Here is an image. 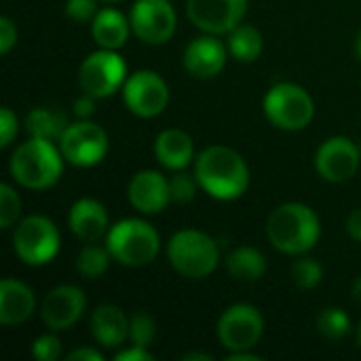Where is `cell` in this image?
I'll use <instances>...</instances> for the list:
<instances>
[{"label":"cell","mask_w":361,"mask_h":361,"mask_svg":"<svg viewBox=\"0 0 361 361\" xmlns=\"http://www.w3.org/2000/svg\"><path fill=\"white\" fill-rule=\"evenodd\" d=\"M17 44V25L8 17H0V53L6 55Z\"/></svg>","instance_id":"obj_35"},{"label":"cell","mask_w":361,"mask_h":361,"mask_svg":"<svg viewBox=\"0 0 361 361\" xmlns=\"http://www.w3.org/2000/svg\"><path fill=\"white\" fill-rule=\"evenodd\" d=\"M355 53H357V57L361 59V32L357 34V38H355Z\"/></svg>","instance_id":"obj_43"},{"label":"cell","mask_w":361,"mask_h":361,"mask_svg":"<svg viewBox=\"0 0 361 361\" xmlns=\"http://www.w3.org/2000/svg\"><path fill=\"white\" fill-rule=\"evenodd\" d=\"M11 176L17 184L30 190L51 188L63 171V154L51 140L30 137L11 157Z\"/></svg>","instance_id":"obj_3"},{"label":"cell","mask_w":361,"mask_h":361,"mask_svg":"<svg viewBox=\"0 0 361 361\" xmlns=\"http://www.w3.org/2000/svg\"><path fill=\"white\" fill-rule=\"evenodd\" d=\"M106 2H114V0H106Z\"/></svg>","instance_id":"obj_45"},{"label":"cell","mask_w":361,"mask_h":361,"mask_svg":"<svg viewBox=\"0 0 361 361\" xmlns=\"http://www.w3.org/2000/svg\"><path fill=\"white\" fill-rule=\"evenodd\" d=\"M15 135H17V116L8 108H2L0 110V146L6 148Z\"/></svg>","instance_id":"obj_34"},{"label":"cell","mask_w":361,"mask_h":361,"mask_svg":"<svg viewBox=\"0 0 361 361\" xmlns=\"http://www.w3.org/2000/svg\"><path fill=\"white\" fill-rule=\"evenodd\" d=\"M347 231H349V235H351L355 241H360L361 243V209H355V212L349 216V220H347Z\"/></svg>","instance_id":"obj_38"},{"label":"cell","mask_w":361,"mask_h":361,"mask_svg":"<svg viewBox=\"0 0 361 361\" xmlns=\"http://www.w3.org/2000/svg\"><path fill=\"white\" fill-rule=\"evenodd\" d=\"M123 99L133 114L142 118H152L167 108L169 87L157 72L140 70L125 80Z\"/></svg>","instance_id":"obj_11"},{"label":"cell","mask_w":361,"mask_h":361,"mask_svg":"<svg viewBox=\"0 0 361 361\" xmlns=\"http://www.w3.org/2000/svg\"><path fill=\"white\" fill-rule=\"evenodd\" d=\"M317 332L330 341H341L351 332V319L343 309L330 307L317 315Z\"/></svg>","instance_id":"obj_27"},{"label":"cell","mask_w":361,"mask_h":361,"mask_svg":"<svg viewBox=\"0 0 361 361\" xmlns=\"http://www.w3.org/2000/svg\"><path fill=\"white\" fill-rule=\"evenodd\" d=\"M36 298L34 292L17 281V279H2L0 283V324L2 326H19L27 322L34 313Z\"/></svg>","instance_id":"obj_19"},{"label":"cell","mask_w":361,"mask_h":361,"mask_svg":"<svg viewBox=\"0 0 361 361\" xmlns=\"http://www.w3.org/2000/svg\"><path fill=\"white\" fill-rule=\"evenodd\" d=\"M32 355L40 361H57L61 357V343L55 334H42L32 343Z\"/></svg>","instance_id":"obj_32"},{"label":"cell","mask_w":361,"mask_h":361,"mask_svg":"<svg viewBox=\"0 0 361 361\" xmlns=\"http://www.w3.org/2000/svg\"><path fill=\"white\" fill-rule=\"evenodd\" d=\"M228 361H260L262 357L260 355H254V353H250V351H235V353H231Z\"/></svg>","instance_id":"obj_40"},{"label":"cell","mask_w":361,"mask_h":361,"mask_svg":"<svg viewBox=\"0 0 361 361\" xmlns=\"http://www.w3.org/2000/svg\"><path fill=\"white\" fill-rule=\"evenodd\" d=\"M226 269L235 279L252 283V281H258V279L264 277L267 258H264V254L260 250L243 245V247H237V250H233L228 254Z\"/></svg>","instance_id":"obj_23"},{"label":"cell","mask_w":361,"mask_h":361,"mask_svg":"<svg viewBox=\"0 0 361 361\" xmlns=\"http://www.w3.org/2000/svg\"><path fill=\"white\" fill-rule=\"evenodd\" d=\"M190 360L209 361L212 360V355H207V353H188V355H184V361H190Z\"/></svg>","instance_id":"obj_42"},{"label":"cell","mask_w":361,"mask_h":361,"mask_svg":"<svg viewBox=\"0 0 361 361\" xmlns=\"http://www.w3.org/2000/svg\"><path fill=\"white\" fill-rule=\"evenodd\" d=\"M264 332V319L252 305H233L218 319V338L231 351H250Z\"/></svg>","instance_id":"obj_10"},{"label":"cell","mask_w":361,"mask_h":361,"mask_svg":"<svg viewBox=\"0 0 361 361\" xmlns=\"http://www.w3.org/2000/svg\"><path fill=\"white\" fill-rule=\"evenodd\" d=\"M351 294H353V300L357 302L361 307V275L355 279V283H353V290H351Z\"/></svg>","instance_id":"obj_41"},{"label":"cell","mask_w":361,"mask_h":361,"mask_svg":"<svg viewBox=\"0 0 361 361\" xmlns=\"http://www.w3.org/2000/svg\"><path fill=\"white\" fill-rule=\"evenodd\" d=\"M224 63H226V49L214 34L195 38L184 51V68L195 78H212L220 74Z\"/></svg>","instance_id":"obj_17"},{"label":"cell","mask_w":361,"mask_h":361,"mask_svg":"<svg viewBox=\"0 0 361 361\" xmlns=\"http://www.w3.org/2000/svg\"><path fill=\"white\" fill-rule=\"evenodd\" d=\"M129 195V203L142 212V214H159L165 209V205L171 199L169 192V180L152 169H144L137 171L127 188Z\"/></svg>","instance_id":"obj_16"},{"label":"cell","mask_w":361,"mask_h":361,"mask_svg":"<svg viewBox=\"0 0 361 361\" xmlns=\"http://www.w3.org/2000/svg\"><path fill=\"white\" fill-rule=\"evenodd\" d=\"M131 21L116 8H102L93 17V38L102 49H121L129 38Z\"/></svg>","instance_id":"obj_22"},{"label":"cell","mask_w":361,"mask_h":361,"mask_svg":"<svg viewBox=\"0 0 361 361\" xmlns=\"http://www.w3.org/2000/svg\"><path fill=\"white\" fill-rule=\"evenodd\" d=\"M116 361H150L154 360L152 357V353H148L144 347H131V349H127V351H121V353H116Z\"/></svg>","instance_id":"obj_37"},{"label":"cell","mask_w":361,"mask_h":361,"mask_svg":"<svg viewBox=\"0 0 361 361\" xmlns=\"http://www.w3.org/2000/svg\"><path fill=\"white\" fill-rule=\"evenodd\" d=\"M91 332L95 343L114 349L129 338V319L114 305H102L93 311Z\"/></svg>","instance_id":"obj_20"},{"label":"cell","mask_w":361,"mask_h":361,"mask_svg":"<svg viewBox=\"0 0 361 361\" xmlns=\"http://www.w3.org/2000/svg\"><path fill=\"white\" fill-rule=\"evenodd\" d=\"M322 226L317 214L302 203H283L267 220V237L283 254L300 256L315 247Z\"/></svg>","instance_id":"obj_2"},{"label":"cell","mask_w":361,"mask_h":361,"mask_svg":"<svg viewBox=\"0 0 361 361\" xmlns=\"http://www.w3.org/2000/svg\"><path fill=\"white\" fill-rule=\"evenodd\" d=\"M131 30L148 44H163L176 32V11L169 0H137L129 15Z\"/></svg>","instance_id":"obj_12"},{"label":"cell","mask_w":361,"mask_h":361,"mask_svg":"<svg viewBox=\"0 0 361 361\" xmlns=\"http://www.w3.org/2000/svg\"><path fill=\"white\" fill-rule=\"evenodd\" d=\"M154 336H157V324H154L152 315H148L146 311H137L129 317V341L135 347L148 349L152 345Z\"/></svg>","instance_id":"obj_28"},{"label":"cell","mask_w":361,"mask_h":361,"mask_svg":"<svg viewBox=\"0 0 361 361\" xmlns=\"http://www.w3.org/2000/svg\"><path fill=\"white\" fill-rule=\"evenodd\" d=\"M95 112V97L89 93H82L76 102H74V114L78 118H89Z\"/></svg>","instance_id":"obj_36"},{"label":"cell","mask_w":361,"mask_h":361,"mask_svg":"<svg viewBox=\"0 0 361 361\" xmlns=\"http://www.w3.org/2000/svg\"><path fill=\"white\" fill-rule=\"evenodd\" d=\"M360 150H361V148H360Z\"/></svg>","instance_id":"obj_46"},{"label":"cell","mask_w":361,"mask_h":361,"mask_svg":"<svg viewBox=\"0 0 361 361\" xmlns=\"http://www.w3.org/2000/svg\"><path fill=\"white\" fill-rule=\"evenodd\" d=\"M110 258L112 254L108 252V247L104 250L99 245H85L76 256V271L85 279H97L108 271Z\"/></svg>","instance_id":"obj_26"},{"label":"cell","mask_w":361,"mask_h":361,"mask_svg":"<svg viewBox=\"0 0 361 361\" xmlns=\"http://www.w3.org/2000/svg\"><path fill=\"white\" fill-rule=\"evenodd\" d=\"M267 118L283 131H300L315 116V104L300 85L279 82L269 89L262 102Z\"/></svg>","instance_id":"obj_6"},{"label":"cell","mask_w":361,"mask_h":361,"mask_svg":"<svg viewBox=\"0 0 361 361\" xmlns=\"http://www.w3.org/2000/svg\"><path fill=\"white\" fill-rule=\"evenodd\" d=\"M21 214V199L13 186L0 184V226L8 228Z\"/></svg>","instance_id":"obj_30"},{"label":"cell","mask_w":361,"mask_h":361,"mask_svg":"<svg viewBox=\"0 0 361 361\" xmlns=\"http://www.w3.org/2000/svg\"><path fill=\"white\" fill-rule=\"evenodd\" d=\"M68 224H70V231L78 239H82L87 243H95L104 235H108L106 207L95 199H80L72 205Z\"/></svg>","instance_id":"obj_18"},{"label":"cell","mask_w":361,"mask_h":361,"mask_svg":"<svg viewBox=\"0 0 361 361\" xmlns=\"http://www.w3.org/2000/svg\"><path fill=\"white\" fill-rule=\"evenodd\" d=\"M167 256L171 267L188 279H205L209 277L220 260L218 243L195 228L178 231L167 247Z\"/></svg>","instance_id":"obj_5"},{"label":"cell","mask_w":361,"mask_h":361,"mask_svg":"<svg viewBox=\"0 0 361 361\" xmlns=\"http://www.w3.org/2000/svg\"><path fill=\"white\" fill-rule=\"evenodd\" d=\"M190 21L207 34H231L247 11V0H188Z\"/></svg>","instance_id":"obj_14"},{"label":"cell","mask_w":361,"mask_h":361,"mask_svg":"<svg viewBox=\"0 0 361 361\" xmlns=\"http://www.w3.org/2000/svg\"><path fill=\"white\" fill-rule=\"evenodd\" d=\"M59 150L68 163L76 167H93L102 163L108 152V135L99 125L85 118L66 127L59 137Z\"/></svg>","instance_id":"obj_9"},{"label":"cell","mask_w":361,"mask_h":361,"mask_svg":"<svg viewBox=\"0 0 361 361\" xmlns=\"http://www.w3.org/2000/svg\"><path fill=\"white\" fill-rule=\"evenodd\" d=\"M127 80V63L112 49H99L85 57L78 70V85L82 93L93 95L95 99L110 97Z\"/></svg>","instance_id":"obj_8"},{"label":"cell","mask_w":361,"mask_h":361,"mask_svg":"<svg viewBox=\"0 0 361 361\" xmlns=\"http://www.w3.org/2000/svg\"><path fill=\"white\" fill-rule=\"evenodd\" d=\"M357 343H360V349H361V324H360V330H357Z\"/></svg>","instance_id":"obj_44"},{"label":"cell","mask_w":361,"mask_h":361,"mask_svg":"<svg viewBox=\"0 0 361 361\" xmlns=\"http://www.w3.org/2000/svg\"><path fill=\"white\" fill-rule=\"evenodd\" d=\"M85 307H87V298L80 288L59 286L44 296L40 313H42V322L47 324V328L59 332V330L72 328L82 317Z\"/></svg>","instance_id":"obj_15"},{"label":"cell","mask_w":361,"mask_h":361,"mask_svg":"<svg viewBox=\"0 0 361 361\" xmlns=\"http://www.w3.org/2000/svg\"><path fill=\"white\" fill-rule=\"evenodd\" d=\"M68 360H87V361H104L102 353L95 349H76L68 355Z\"/></svg>","instance_id":"obj_39"},{"label":"cell","mask_w":361,"mask_h":361,"mask_svg":"<svg viewBox=\"0 0 361 361\" xmlns=\"http://www.w3.org/2000/svg\"><path fill=\"white\" fill-rule=\"evenodd\" d=\"M68 127L66 114L57 108H34L27 112L25 118V129L32 137H42V140H57L63 135Z\"/></svg>","instance_id":"obj_24"},{"label":"cell","mask_w":361,"mask_h":361,"mask_svg":"<svg viewBox=\"0 0 361 361\" xmlns=\"http://www.w3.org/2000/svg\"><path fill=\"white\" fill-rule=\"evenodd\" d=\"M361 150L345 135L326 140L315 152V169L328 182H347L360 169Z\"/></svg>","instance_id":"obj_13"},{"label":"cell","mask_w":361,"mask_h":361,"mask_svg":"<svg viewBox=\"0 0 361 361\" xmlns=\"http://www.w3.org/2000/svg\"><path fill=\"white\" fill-rule=\"evenodd\" d=\"M154 154L163 167L180 171V169L188 167V163L192 161L195 146H192V140L186 131L165 129L159 133V137L154 142Z\"/></svg>","instance_id":"obj_21"},{"label":"cell","mask_w":361,"mask_h":361,"mask_svg":"<svg viewBox=\"0 0 361 361\" xmlns=\"http://www.w3.org/2000/svg\"><path fill=\"white\" fill-rule=\"evenodd\" d=\"M197 188H199L197 176H188L182 169L176 176H171V180H169L171 201H176V203H188V201H192L195 195H197Z\"/></svg>","instance_id":"obj_31"},{"label":"cell","mask_w":361,"mask_h":361,"mask_svg":"<svg viewBox=\"0 0 361 361\" xmlns=\"http://www.w3.org/2000/svg\"><path fill=\"white\" fill-rule=\"evenodd\" d=\"M292 279L300 290H313L324 279V267L313 258H300L292 264Z\"/></svg>","instance_id":"obj_29"},{"label":"cell","mask_w":361,"mask_h":361,"mask_svg":"<svg viewBox=\"0 0 361 361\" xmlns=\"http://www.w3.org/2000/svg\"><path fill=\"white\" fill-rule=\"evenodd\" d=\"M228 51L235 59L250 63L262 53V36L254 25H237L228 36Z\"/></svg>","instance_id":"obj_25"},{"label":"cell","mask_w":361,"mask_h":361,"mask_svg":"<svg viewBox=\"0 0 361 361\" xmlns=\"http://www.w3.org/2000/svg\"><path fill=\"white\" fill-rule=\"evenodd\" d=\"M106 247L112 258L125 267H146L157 258L161 250V237L148 222L127 218L108 231Z\"/></svg>","instance_id":"obj_4"},{"label":"cell","mask_w":361,"mask_h":361,"mask_svg":"<svg viewBox=\"0 0 361 361\" xmlns=\"http://www.w3.org/2000/svg\"><path fill=\"white\" fill-rule=\"evenodd\" d=\"M195 176L199 186L218 201H235L250 186L245 159L226 146H209L197 157Z\"/></svg>","instance_id":"obj_1"},{"label":"cell","mask_w":361,"mask_h":361,"mask_svg":"<svg viewBox=\"0 0 361 361\" xmlns=\"http://www.w3.org/2000/svg\"><path fill=\"white\" fill-rule=\"evenodd\" d=\"M66 15L74 21H89L97 15L95 0H66Z\"/></svg>","instance_id":"obj_33"},{"label":"cell","mask_w":361,"mask_h":361,"mask_svg":"<svg viewBox=\"0 0 361 361\" xmlns=\"http://www.w3.org/2000/svg\"><path fill=\"white\" fill-rule=\"evenodd\" d=\"M13 250L27 267H42L59 252V231L44 216H27L13 233Z\"/></svg>","instance_id":"obj_7"}]
</instances>
